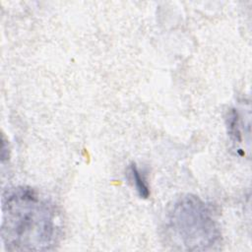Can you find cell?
Wrapping results in <instances>:
<instances>
[{
    "label": "cell",
    "mask_w": 252,
    "mask_h": 252,
    "mask_svg": "<svg viewBox=\"0 0 252 252\" xmlns=\"http://www.w3.org/2000/svg\"><path fill=\"white\" fill-rule=\"evenodd\" d=\"M172 242L185 251H207L219 243L220 232L211 209L200 198L186 195L172 206L167 217Z\"/></svg>",
    "instance_id": "7a4b0ae2"
},
{
    "label": "cell",
    "mask_w": 252,
    "mask_h": 252,
    "mask_svg": "<svg viewBox=\"0 0 252 252\" xmlns=\"http://www.w3.org/2000/svg\"><path fill=\"white\" fill-rule=\"evenodd\" d=\"M128 173H129V179L132 182V185L133 187H135L138 194L143 198H148V196L150 195L149 184H148L147 177L145 176L143 171H141L138 168V166L135 163H133L129 166Z\"/></svg>",
    "instance_id": "3957f363"
},
{
    "label": "cell",
    "mask_w": 252,
    "mask_h": 252,
    "mask_svg": "<svg viewBox=\"0 0 252 252\" xmlns=\"http://www.w3.org/2000/svg\"><path fill=\"white\" fill-rule=\"evenodd\" d=\"M59 236L58 215L45 197L26 186L10 188L3 193L1 237L6 250H51Z\"/></svg>",
    "instance_id": "6da1fadb"
}]
</instances>
